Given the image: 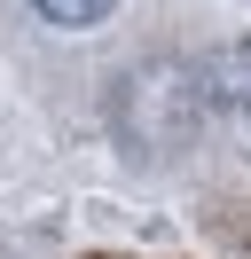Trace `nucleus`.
I'll return each instance as SVG.
<instances>
[{
  "instance_id": "obj_1",
  "label": "nucleus",
  "mask_w": 251,
  "mask_h": 259,
  "mask_svg": "<svg viewBox=\"0 0 251 259\" xmlns=\"http://www.w3.org/2000/svg\"><path fill=\"white\" fill-rule=\"evenodd\" d=\"M118 110H126V126H134L149 149H173V142H181V126L196 118V79L173 71V63H157V71H141V79L126 87Z\"/></svg>"
},
{
  "instance_id": "obj_2",
  "label": "nucleus",
  "mask_w": 251,
  "mask_h": 259,
  "mask_svg": "<svg viewBox=\"0 0 251 259\" xmlns=\"http://www.w3.org/2000/svg\"><path fill=\"white\" fill-rule=\"evenodd\" d=\"M196 95L220 102V110H251V48H220V55H204Z\"/></svg>"
},
{
  "instance_id": "obj_3",
  "label": "nucleus",
  "mask_w": 251,
  "mask_h": 259,
  "mask_svg": "<svg viewBox=\"0 0 251 259\" xmlns=\"http://www.w3.org/2000/svg\"><path fill=\"white\" fill-rule=\"evenodd\" d=\"M31 8H39L47 24H63V32H94V24H102L118 0H31Z\"/></svg>"
}]
</instances>
